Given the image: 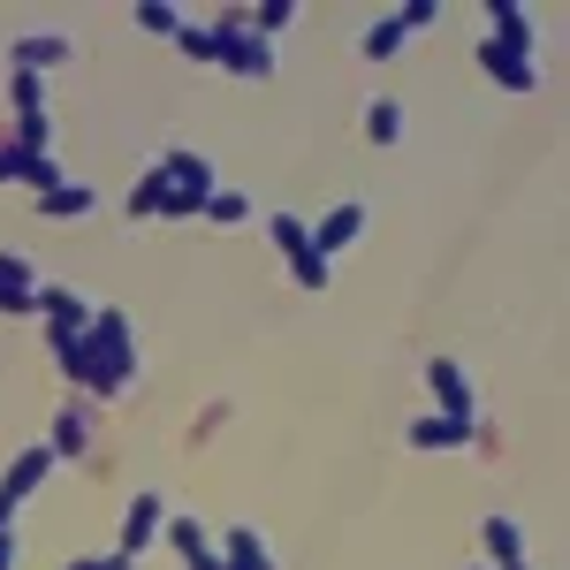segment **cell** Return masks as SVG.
<instances>
[{
	"instance_id": "34",
	"label": "cell",
	"mask_w": 570,
	"mask_h": 570,
	"mask_svg": "<svg viewBox=\"0 0 570 570\" xmlns=\"http://www.w3.org/2000/svg\"><path fill=\"white\" fill-rule=\"evenodd\" d=\"M8 525H16V502H8V494H0V532H8Z\"/></svg>"
},
{
	"instance_id": "21",
	"label": "cell",
	"mask_w": 570,
	"mask_h": 570,
	"mask_svg": "<svg viewBox=\"0 0 570 570\" xmlns=\"http://www.w3.org/2000/svg\"><path fill=\"white\" fill-rule=\"evenodd\" d=\"M266 228H274V244L289 252V266H297V259H305V252H312V228H305V220H297V214H274V220H266Z\"/></svg>"
},
{
	"instance_id": "28",
	"label": "cell",
	"mask_w": 570,
	"mask_h": 570,
	"mask_svg": "<svg viewBox=\"0 0 570 570\" xmlns=\"http://www.w3.org/2000/svg\"><path fill=\"white\" fill-rule=\"evenodd\" d=\"M23 183H31V190H61V168H53V153H31V168H23Z\"/></svg>"
},
{
	"instance_id": "33",
	"label": "cell",
	"mask_w": 570,
	"mask_h": 570,
	"mask_svg": "<svg viewBox=\"0 0 570 570\" xmlns=\"http://www.w3.org/2000/svg\"><path fill=\"white\" fill-rule=\"evenodd\" d=\"M0 570H16V525L0 532Z\"/></svg>"
},
{
	"instance_id": "20",
	"label": "cell",
	"mask_w": 570,
	"mask_h": 570,
	"mask_svg": "<svg viewBox=\"0 0 570 570\" xmlns=\"http://www.w3.org/2000/svg\"><path fill=\"white\" fill-rule=\"evenodd\" d=\"M85 434H91V419L77 411V403H69V411L53 419V456H77V449H85Z\"/></svg>"
},
{
	"instance_id": "4",
	"label": "cell",
	"mask_w": 570,
	"mask_h": 570,
	"mask_svg": "<svg viewBox=\"0 0 570 570\" xmlns=\"http://www.w3.org/2000/svg\"><path fill=\"white\" fill-rule=\"evenodd\" d=\"M426 381H434L441 419H472V411H480V395H472V373H464L456 357H434V365H426Z\"/></svg>"
},
{
	"instance_id": "24",
	"label": "cell",
	"mask_w": 570,
	"mask_h": 570,
	"mask_svg": "<svg viewBox=\"0 0 570 570\" xmlns=\"http://www.w3.org/2000/svg\"><path fill=\"white\" fill-rule=\"evenodd\" d=\"M137 23H145L153 39H176V31H183V16L168 8V0H137Z\"/></svg>"
},
{
	"instance_id": "27",
	"label": "cell",
	"mask_w": 570,
	"mask_h": 570,
	"mask_svg": "<svg viewBox=\"0 0 570 570\" xmlns=\"http://www.w3.org/2000/svg\"><path fill=\"white\" fill-rule=\"evenodd\" d=\"M16 145H23V153H46V145H53V122H46V115H23V122H16Z\"/></svg>"
},
{
	"instance_id": "10",
	"label": "cell",
	"mask_w": 570,
	"mask_h": 570,
	"mask_svg": "<svg viewBox=\"0 0 570 570\" xmlns=\"http://www.w3.org/2000/svg\"><path fill=\"white\" fill-rule=\"evenodd\" d=\"M487 23H494V31H487L494 46H518V53H532V8H518V0H494V8H487Z\"/></svg>"
},
{
	"instance_id": "15",
	"label": "cell",
	"mask_w": 570,
	"mask_h": 570,
	"mask_svg": "<svg viewBox=\"0 0 570 570\" xmlns=\"http://www.w3.org/2000/svg\"><path fill=\"white\" fill-rule=\"evenodd\" d=\"M91 206H99V198H91V183H61V190H46V198H39L46 220H85Z\"/></svg>"
},
{
	"instance_id": "5",
	"label": "cell",
	"mask_w": 570,
	"mask_h": 570,
	"mask_svg": "<svg viewBox=\"0 0 570 570\" xmlns=\"http://www.w3.org/2000/svg\"><path fill=\"white\" fill-rule=\"evenodd\" d=\"M357 236H365V206H335V214L320 220V228H312V252H320V259H335V252H351Z\"/></svg>"
},
{
	"instance_id": "7",
	"label": "cell",
	"mask_w": 570,
	"mask_h": 570,
	"mask_svg": "<svg viewBox=\"0 0 570 570\" xmlns=\"http://www.w3.org/2000/svg\"><path fill=\"white\" fill-rule=\"evenodd\" d=\"M0 312H39V274L16 252H0Z\"/></svg>"
},
{
	"instance_id": "25",
	"label": "cell",
	"mask_w": 570,
	"mask_h": 570,
	"mask_svg": "<svg viewBox=\"0 0 570 570\" xmlns=\"http://www.w3.org/2000/svg\"><path fill=\"white\" fill-rule=\"evenodd\" d=\"M289 16H297V8H289V0H266V8H244V23H252V31H259V39H274V31H282V23H289Z\"/></svg>"
},
{
	"instance_id": "26",
	"label": "cell",
	"mask_w": 570,
	"mask_h": 570,
	"mask_svg": "<svg viewBox=\"0 0 570 570\" xmlns=\"http://www.w3.org/2000/svg\"><path fill=\"white\" fill-rule=\"evenodd\" d=\"M176 46L190 53V61H214V23H183V31H176Z\"/></svg>"
},
{
	"instance_id": "6",
	"label": "cell",
	"mask_w": 570,
	"mask_h": 570,
	"mask_svg": "<svg viewBox=\"0 0 570 570\" xmlns=\"http://www.w3.org/2000/svg\"><path fill=\"white\" fill-rule=\"evenodd\" d=\"M480 69H487V77H494L502 91H532V53H518V46L480 39Z\"/></svg>"
},
{
	"instance_id": "18",
	"label": "cell",
	"mask_w": 570,
	"mask_h": 570,
	"mask_svg": "<svg viewBox=\"0 0 570 570\" xmlns=\"http://www.w3.org/2000/svg\"><path fill=\"white\" fill-rule=\"evenodd\" d=\"M160 206H168V168H153V176L137 183V190H130V206H122V214L153 220V214H160Z\"/></svg>"
},
{
	"instance_id": "35",
	"label": "cell",
	"mask_w": 570,
	"mask_h": 570,
	"mask_svg": "<svg viewBox=\"0 0 570 570\" xmlns=\"http://www.w3.org/2000/svg\"><path fill=\"white\" fill-rule=\"evenodd\" d=\"M502 570H525V563H502Z\"/></svg>"
},
{
	"instance_id": "12",
	"label": "cell",
	"mask_w": 570,
	"mask_h": 570,
	"mask_svg": "<svg viewBox=\"0 0 570 570\" xmlns=\"http://www.w3.org/2000/svg\"><path fill=\"white\" fill-rule=\"evenodd\" d=\"M77 46L61 39V31H39V39H16V69H31V77H46V69H61Z\"/></svg>"
},
{
	"instance_id": "17",
	"label": "cell",
	"mask_w": 570,
	"mask_h": 570,
	"mask_svg": "<svg viewBox=\"0 0 570 570\" xmlns=\"http://www.w3.org/2000/svg\"><path fill=\"white\" fill-rule=\"evenodd\" d=\"M403 39H411V23H403V8H395V16H381V23L365 31V61H389Z\"/></svg>"
},
{
	"instance_id": "14",
	"label": "cell",
	"mask_w": 570,
	"mask_h": 570,
	"mask_svg": "<svg viewBox=\"0 0 570 570\" xmlns=\"http://www.w3.org/2000/svg\"><path fill=\"white\" fill-rule=\"evenodd\" d=\"M53 464H61L53 449H23V456L8 464V480H0V494H8V502H23V494H31V487H39L46 472H53Z\"/></svg>"
},
{
	"instance_id": "30",
	"label": "cell",
	"mask_w": 570,
	"mask_h": 570,
	"mask_svg": "<svg viewBox=\"0 0 570 570\" xmlns=\"http://www.w3.org/2000/svg\"><path fill=\"white\" fill-rule=\"evenodd\" d=\"M289 274H297V282H305V289H327V274H335V266L320 259V252H305V259L289 266Z\"/></svg>"
},
{
	"instance_id": "22",
	"label": "cell",
	"mask_w": 570,
	"mask_h": 570,
	"mask_svg": "<svg viewBox=\"0 0 570 570\" xmlns=\"http://www.w3.org/2000/svg\"><path fill=\"white\" fill-rule=\"evenodd\" d=\"M365 130H373V145H395V137H403V107H395V99H373V107H365Z\"/></svg>"
},
{
	"instance_id": "36",
	"label": "cell",
	"mask_w": 570,
	"mask_h": 570,
	"mask_svg": "<svg viewBox=\"0 0 570 570\" xmlns=\"http://www.w3.org/2000/svg\"><path fill=\"white\" fill-rule=\"evenodd\" d=\"M69 570H91V563H69Z\"/></svg>"
},
{
	"instance_id": "8",
	"label": "cell",
	"mask_w": 570,
	"mask_h": 570,
	"mask_svg": "<svg viewBox=\"0 0 570 570\" xmlns=\"http://www.w3.org/2000/svg\"><path fill=\"white\" fill-rule=\"evenodd\" d=\"M480 426L472 419H411V449H472Z\"/></svg>"
},
{
	"instance_id": "23",
	"label": "cell",
	"mask_w": 570,
	"mask_h": 570,
	"mask_svg": "<svg viewBox=\"0 0 570 570\" xmlns=\"http://www.w3.org/2000/svg\"><path fill=\"white\" fill-rule=\"evenodd\" d=\"M206 220H228V228H236V220H252V190H220V183H214V198H206Z\"/></svg>"
},
{
	"instance_id": "2",
	"label": "cell",
	"mask_w": 570,
	"mask_h": 570,
	"mask_svg": "<svg viewBox=\"0 0 570 570\" xmlns=\"http://www.w3.org/2000/svg\"><path fill=\"white\" fill-rule=\"evenodd\" d=\"M214 61L228 77H244V85H266V77H274V39H259V31L244 23V8H228L214 23Z\"/></svg>"
},
{
	"instance_id": "11",
	"label": "cell",
	"mask_w": 570,
	"mask_h": 570,
	"mask_svg": "<svg viewBox=\"0 0 570 570\" xmlns=\"http://www.w3.org/2000/svg\"><path fill=\"white\" fill-rule=\"evenodd\" d=\"M39 312L53 320V335H85L91 327V305L77 297V289H39Z\"/></svg>"
},
{
	"instance_id": "13",
	"label": "cell",
	"mask_w": 570,
	"mask_h": 570,
	"mask_svg": "<svg viewBox=\"0 0 570 570\" xmlns=\"http://www.w3.org/2000/svg\"><path fill=\"white\" fill-rule=\"evenodd\" d=\"M480 540L494 563H525V532H518V518H502V510H487L480 518Z\"/></svg>"
},
{
	"instance_id": "19",
	"label": "cell",
	"mask_w": 570,
	"mask_h": 570,
	"mask_svg": "<svg viewBox=\"0 0 570 570\" xmlns=\"http://www.w3.org/2000/svg\"><path fill=\"white\" fill-rule=\"evenodd\" d=\"M8 99H16V122H23V115H46V77L16 69V77H8Z\"/></svg>"
},
{
	"instance_id": "9",
	"label": "cell",
	"mask_w": 570,
	"mask_h": 570,
	"mask_svg": "<svg viewBox=\"0 0 570 570\" xmlns=\"http://www.w3.org/2000/svg\"><path fill=\"white\" fill-rule=\"evenodd\" d=\"M220 563H228V570H282V563H274V548H266V532H259V525H236V532H228Z\"/></svg>"
},
{
	"instance_id": "16",
	"label": "cell",
	"mask_w": 570,
	"mask_h": 570,
	"mask_svg": "<svg viewBox=\"0 0 570 570\" xmlns=\"http://www.w3.org/2000/svg\"><path fill=\"white\" fill-rule=\"evenodd\" d=\"M160 540H176L183 548V563H198V556H214V540H206V525H198V518H190V510H168V532H160Z\"/></svg>"
},
{
	"instance_id": "1",
	"label": "cell",
	"mask_w": 570,
	"mask_h": 570,
	"mask_svg": "<svg viewBox=\"0 0 570 570\" xmlns=\"http://www.w3.org/2000/svg\"><path fill=\"white\" fill-rule=\"evenodd\" d=\"M53 357H61V373L91 395H122L137 381V320L130 312H91L85 335H53Z\"/></svg>"
},
{
	"instance_id": "3",
	"label": "cell",
	"mask_w": 570,
	"mask_h": 570,
	"mask_svg": "<svg viewBox=\"0 0 570 570\" xmlns=\"http://www.w3.org/2000/svg\"><path fill=\"white\" fill-rule=\"evenodd\" d=\"M168 532V502L145 487V494H130V510H122V556H145L153 540Z\"/></svg>"
},
{
	"instance_id": "31",
	"label": "cell",
	"mask_w": 570,
	"mask_h": 570,
	"mask_svg": "<svg viewBox=\"0 0 570 570\" xmlns=\"http://www.w3.org/2000/svg\"><path fill=\"white\" fill-rule=\"evenodd\" d=\"M403 23H411V31H434V23H441V0H403Z\"/></svg>"
},
{
	"instance_id": "29",
	"label": "cell",
	"mask_w": 570,
	"mask_h": 570,
	"mask_svg": "<svg viewBox=\"0 0 570 570\" xmlns=\"http://www.w3.org/2000/svg\"><path fill=\"white\" fill-rule=\"evenodd\" d=\"M23 168H31V153L16 137H0V183H23Z\"/></svg>"
},
{
	"instance_id": "32",
	"label": "cell",
	"mask_w": 570,
	"mask_h": 570,
	"mask_svg": "<svg viewBox=\"0 0 570 570\" xmlns=\"http://www.w3.org/2000/svg\"><path fill=\"white\" fill-rule=\"evenodd\" d=\"M91 570H137V556H122V548H115V556H91Z\"/></svg>"
}]
</instances>
